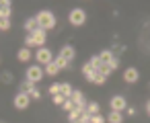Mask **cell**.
Listing matches in <instances>:
<instances>
[{"instance_id": "6da1fadb", "label": "cell", "mask_w": 150, "mask_h": 123, "mask_svg": "<svg viewBox=\"0 0 150 123\" xmlns=\"http://www.w3.org/2000/svg\"><path fill=\"white\" fill-rule=\"evenodd\" d=\"M35 19H37V23H39V27H41L43 31L56 29V17H54V13H50V11H39V13L35 15Z\"/></svg>"}, {"instance_id": "7a4b0ae2", "label": "cell", "mask_w": 150, "mask_h": 123, "mask_svg": "<svg viewBox=\"0 0 150 123\" xmlns=\"http://www.w3.org/2000/svg\"><path fill=\"white\" fill-rule=\"evenodd\" d=\"M68 21H70L72 27H82L86 23V13L82 8H72L70 15H68Z\"/></svg>"}, {"instance_id": "3957f363", "label": "cell", "mask_w": 150, "mask_h": 123, "mask_svg": "<svg viewBox=\"0 0 150 123\" xmlns=\"http://www.w3.org/2000/svg\"><path fill=\"white\" fill-rule=\"evenodd\" d=\"M43 76H45V70H43V66H39V64H33V66H29V68H27V80H31L33 84H37L39 80H43Z\"/></svg>"}, {"instance_id": "277c9868", "label": "cell", "mask_w": 150, "mask_h": 123, "mask_svg": "<svg viewBox=\"0 0 150 123\" xmlns=\"http://www.w3.org/2000/svg\"><path fill=\"white\" fill-rule=\"evenodd\" d=\"M35 60H37V64L39 66H47V64H52L54 62V56H52V49H47V47H39L37 51H35Z\"/></svg>"}, {"instance_id": "5b68a950", "label": "cell", "mask_w": 150, "mask_h": 123, "mask_svg": "<svg viewBox=\"0 0 150 123\" xmlns=\"http://www.w3.org/2000/svg\"><path fill=\"white\" fill-rule=\"evenodd\" d=\"M125 109H127V101H125V96H121V94H115V96H111V101H109V111L123 113Z\"/></svg>"}, {"instance_id": "8992f818", "label": "cell", "mask_w": 150, "mask_h": 123, "mask_svg": "<svg viewBox=\"0 0 150 123\" xmlns=\"http://www.w3.org/2000/svg\"><path fill=\"white\" fill-rule=\"evenodd\" d=\"M0 21H11L13 17V6H11V0H0Z\"/></svg>"}, {"instance_id": "52a82bcc", "label": "cell", "mask_w": 150, "mask_h": 123, "mask_svg": "<svg viewBox=\"0 0 150 123\" xmlns=\"http://www.w3.org/2000/svg\"><path fill=\"white\" fill-rule=\"evenodd\" d=\"M140 80V72H138V68H125L123 70V82H127V84H136Z\"/></svg>"}, {"instance_id": "ba28073f", "label": "cell", "mask_w": 150, "mask_h": 123, "mask_svg": "<svg viewBox=\"0 0 150 123\" xmlns=\"http://www.w3.org/2000/svg\"><path fill=\"white\" fill-rule=\"evenodd\" d=\"M31 105V96L27 94V92H19L17 96H15V107L19 109V111H23V109H27Z\"/></svg>"}, {"instance_id": "9c48e42d", "label": "cell", "mask_w": 150, "mask_h": 123, "mask_svg": "<svg viewBox=\"0 0 150 123\" xmlns=\"http://www.w3.org/2000/svg\"><path fill=\"white\" fill-rule=\"evenodd\" d=\"M47 31H43L41 27L39 29H35L31 35H33V39H35V47L39 49V47H45V39H47V35H45Z\"/></svg>"}, {"instance_id": "30bf717a", "label": "cell", "mask_w": 150, "mask_h": 123, "mask_svg": "<svg viewBox=\"0 0 150 123\" xmlns=\"http://www.w3.org/2000/svg\"><path fill=\"white\" fill-rule=\"evenodd\" d=\"M60 56H62L64 60H68V62L72 64V60L76 58V49H74L72 45H64V47L60 49Z\"/></svg>"}, {"instance_id": "8fae6325", "label": "cell", "mask_w": 150, "mask_h": 123, "mask_svg": "<svg viewBox=\"0 0 150 123\" xmlns=\"http://www.w3.org/2000/svg\"><path fill=\"white\" fill-rule=\"evenodd\" d=\"M31 58H33V53H31L29 47H21V49L17 51V60H19V62H29Z\"/></svg>"}, {"instance_id": "7c38bea8", "label": "cell", "mask_w": 150, "mask_h": 123, "mask_svg": "<svg viewBox=\"0 0 150 123\" xmlns=\"http://www.w3.org/2000/svg\"><path fill=\"white\" fill-rule=\"evenodd\" d=\"M54 64H56V66L60 68V72H62V70H70V68H72V64H70L68 60H64V58H62L60 53H58V56L54 58Z\"/></svg>"}, {"instance_id": "4fadbf2b", "label": "cell", "mask_w": 150, "mask_h": 123, "mask_svg": "<svg viewBox=\"0 0 150 123\" xmlns=\"http://www.w3.org/2000/svg\"><path fill=\"white\" fill-rule=\"evenodd\" d=\"M82 74H84V78H86L88 82H93V80H95V76H97V70H93V68H91V64L86 62V64L82 66Z\"/></svg>"}, {"instance_id": "5bb4252c", "label": "cell", "mask_w": 150, "mask_h": 123, "mask_svg": "<svg viewBox=\"0 0 150 123\" xmlns=\"http://www.w3.org/2000/svg\"><path fill=\"white\" fill-rule=\"evenodd\" d=\"M72 92H74V88H72L70 82H62V84H60V94H62L64 98H70Z\"/></svg>"}, {"instance_id": "9a60e30c", "label": "cell", "mask_w": 150, "mask_h": 123, "mask_svg": "<svg viewBox=\"0 0 150 123\" xmlns=\"http://www.w3.org/2000/svg\"><path fill=\"white\" fill-rule=\"evenodd\" d=\"M107 123H123V113H117V111H109V115L105 117Z\"/></svg>"}, {"instance_id": "2e32d148", "label": "cell", "mask_w": 150, "mask_h": 123, "mask_svg": "<svg viewBox=\"0 0 150 123\" xmlns=\"http://www.w3.org/2000/svg\"><path fill=\"white\" fill-rule=\"evenodd\" d=\"M113 58H115L113 49H103V51L99 53V60H101V64H109V62H111Z\"/></svg>"}, {"instance_id": "e0dca14e", "label": "cell", "mask_w": 150, "mask_h": 123, "mask_svg": "<svg viewBox=\"0 0 150 123\" xmlns=\"http://www.w3.org/2000/svg\"><path fill=\"white\" fill-rule=\"evenodd\" d=\"M86 113L93 117V115H99L101 113V107H99V103H95V101H86Z\"/></svg>"}, {"instance_id": "ac0fdd59", "label": "cell", "mask_w": 150, "mask_h": 123, "mask_svg": "<svg viewBox=\"0 0 150 123\" xmlns=\"http://www.w3.org/2000/svg\"><path fill=\"white\" fill-rule=\"evenodd\" d=\"M70 101H72L74 105H86V101H84V94H82L80 90H74V92H72V96H70Z\"/></svg>"}, {"instance_id": "d6986e66", "label": "cell", "mask_w": 150, "mask_h": 123, "mask_svg": "<svg viewBox=\"0 0 150 123\" xmlns=\"http://www.w3.org/2000/svg\"><path fill=\"white\" fill-rule=\"evenodd\" d=\"M25 29H27L29 33H33L35 29H39V23H37V19H35V17L27 19V21H25Z\"/></svg>"}, {"instance_id": "ffe728a7", "label": "cell", "mask_w": 150, "mask_h": 123, "mask_svg": "<svg viewBox=\"0 0 150 123\" xmlns=\"http://www.w3.org/2000/svg\"><path fill=\"white\" fill-rule=\"evenodd\" d=\"M43 70H45V76H58V72H60V68H58L54 62H52V64H47Z\"/></svg>"}, {"instance_id": "44dd1931", "label": "cell", "mask_w": 150, "mask_h": 123, "mask_svg": "<svg viewBox=\"0 0 150 123\" xmlns=\"http://www.w3.org/2000/svg\"><path fill=\"white\" fill-rule=\"evenodd\" d=\"M97 72H99V74H103V76H105V78H109V76H111V74H113V70H111V68H109V66H107V64H101V68H99V70H97Z\"/></svg>"}, {"instance_id": "7402d4cb", "label": "cell", "mask_w": 150, "mask_h": 123, "mask_svg": "<svg viewBox=\"0 0 150 123\" xmlns=\"http://www.w3.org/2000/svg\"><path fill=\"white\" fill-rule=\"evenodd\" d=\"M33 86H35V84H33L31 80H27V78H25V80L21 82V92H29V90H31Z\"/></svg>"}, {"instance_id": "603a6c76", "label": "cell", "mask_w": 150, "mask_h": 123, "mask_svg": "<svg viewBox=\"0 0 150 123\" xmlns=\"http://www.w3.org/2000/svg\"><path fill=\"white\" fill-rule=\"evenodd\" d=\"M88 64H91L93 70H99V68H101V60H99V56H93V58L88 60Z\"/></svg>"}, {"instance_id": "cb8c5ba5", "label": "cell", "mask_w": 150, "mask_h": 123, "mask_svg": "<svg viewBox=\"0 0 150 123\" xmlns=\"http://www.w3.org/2000/svg\"><path fill=\"white\" fill-rule=\"evenodd\" d=\"M105 82H107V78H105L103 74H99V72H97V76H95V80H93V84H97V86H103Z\"/></svg>"}, {"instance_id": "d4e9b609", "label": "cell", "mask_w": 150, "mask_h": 123, "mask_svg": "<svg viewBox=\"0 0 150 123\" xmlns=\"http://www.w3.org/2000/svg\"><path fill=\"white\" fill-rule=\"evenodd\" d=\"M27 94L31 96V101H33V98H41V92H39V88H37V86H33V88H31Z\"/></svg>"}, {"instance_id": "484cf974", "label": "cell", "mask_w": 150, "mask_h": 123, "mask_svg": "<svg viewBox=\"0 0 150 123\" xmlns=\"http://www.w3.org/2000/svg\"><path fill=\"white\" fill-rule=\"evenodd\" d=\"M74 107H76V105H74V103H72L70 98H66V101H64V105H62V109H64L66 113H70V111H72Z\"/></svg>"}, {"instance_id": "4316f807", "label": "cell", "mask_w": 150, "mask_h": 123, "mask_svg": "<svg viewBox=\"0 0 150 123\" xmlns=\"http://www.w3.org/2000/svg\"><path fill=\"white\" fill-rule=\"evenodd\" d=\"M25 47H29V49H31V47H35V39H33V35H31V33L25 37Z\"/></svg>"}, {"instance_id": "83f0119b", "label": "cell", "mask_w": 150, "mask_h": 123, "mask_svg": "<svg viewBox=\"0 0 150 123\" xmlns=\"http://www.w3.org/2000/svg\"><path fill=\"white\" fill-rule=\"evenodd\" d=\"M50 94H52V96L60 94V82H54V84L50 86Z\"/></svg>"}, {"instance_id": "f1b7e54d", "label": "cell", "mask_w": 150, "mask_h": 123, "mask_svg": "<svg viewBox=\"0 0 150 123\" xmlns=\"http://www.w3.org/2000/svg\"><path fill=\"white\" fill-rule=\"evenodd\" d=\"M91 123H107V119L99 113V115H93V117H91Z\"/></svg>"}, {"instance_id": "f546056e", "label": "cell", "mask_w": 150, "mask_h": 123, "mask_svg": "<svg viewBox=\"0 0 150 123\" xmlns=\"http://www.w3.org/2000/svg\"><path fill=\"white\" fill-rule=\"evenodd\" d=\"M107 66H109V68H111V70H117V68H119V58H117V56H115V58H113V60H111V62H109V64H107Z\"/></svg>"}, {"instance_id": "4dcf8cb0", "label": "cell", "mask_w": 150, "mask_h": 123, "mask_svg": "<svg viewBox=\"0 0 150 123\" xmlns=\"http://www.w3.org/2000/svg\"><path fill=\"white\" fill-rule=\"evenodd\" d=\"M64 101H66V98H64L62 94H56V96H54V105H58V107H62V105H64Z\"/></svg>"}, {"instance_id": "1f68e13d", "label": "cell", "mask_w": 150, "mask_h": 123, "mask_svg": "<svg viewBox=\"0 0 150 123\" xmlns=\"http://www.w3.org/2000/svg\"><path fill=\"white\" fill-rule=\"evenodd\" d=\"M11 29V21H0V31H8Z\"/></svg>"}, {"instance_id": "d6a6232c", "label": "cell", "mask_w": 150, "mask_h": 123, "mask_svg": "<svg viewBox=\"0 0 150 123\" xmlns=\"http://www.w3.org/2000/svg\"><path fill=\"white\" fill-rule=\"evenodd\" d=\"M11 80H13V74H11V72H4V74H2V82H6V84H8Z\"/></svg>"}, {"instance_id": "836d02e7", "label": "cell", "mask_w": 150, "mask_h": 123, "mask_svg": "<svg viewBox=\"0 0 150 123\" xmlns=\"http://www.w3.org/2000/svg\"><path fill=\"white\" fill-rule=\"evenodd\" d=\"M127 115H129V117H134V115H136V109H134V107H129V109H127Z\"/></svg>"}, {"instance_id": "e575fe53", "label": "cell", "mask_w": 150, "mask_h": 123, "mask_svg": "<svg viewBox=\"0 0 150 123\" xmlns=\"http://www.w3.org/2000/svg\"><path fill=\"white\" fill-rule=\"evenodd\" d=\"M146 115H148V117H150V101H148V103H146Z\"/></svg>"}, {"instance_id": "d590c367", "label": "cell", "mask_w": 150, "mask_h": 123, "mask_svg": "<svg viewBox=\"0 0 150 123\" xmlns=\"http://www.w3.org/2000/svg\"><path fill=\"white\" fill-rule=\"evenodd\" d=\"M0 6H2V4H0Z\"/></svg>"}]
</instances>
